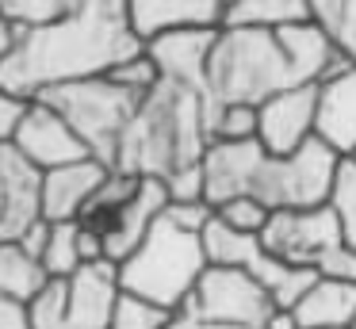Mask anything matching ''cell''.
Returning <instances> with one entry per match:
<instances>
[{"instance_id": "obj_16", "label": "cell", "mask_w": 356, "mask_h": 329, "mask_svg": "<svg viewBox=\"0 0 356 329\" xmlns=\"http://www.w3.org/2000/svg\"><path fill=\"white\" fill-rule=\"evenodd\" d=\"M234 0H131V19L142 38L180 27H226Z\"/></svg>"}, {"instance_id": "obj_36", "label": "cell", "mask_w": 356, "mask_h": 329, "mask_svg": "<svg viewBox=\"0 0 356 329\" xmlns=\"http://www.w3.org/2000/svg\"><path fill=\"white\" fill-rule=\"evenodd\" d=\"M264 329H302V326H299V318H295V310H276L264 321Z\"/></svg>"}, {"instance_id": "obj_19", "label": "cell", "mask_w": 356, "mask_h": 329, "mask_svg": "<svg viewBox=\"0 0 356 329\" xmlns=\"http://www.w3.org/2000/svg\"><path fill=\"white\" fill-rule=\"evenodd\" d=\"M47 283H50V272L42 268L39 257H31L19 241L0 245V298L31 306Z\"/></svg>"}, {"instance_id": "obj_5", "label": "cell", "mask_w": 356, "mask_h": 329, "mask_svg": "<svg viewBox=\"0 0 356 329\" xmlns=\"http://www.w3.org/2000/svg\"><path fill=\"white\" fill-rule=\"evenodd\" d=\"M35 99H47L54 111H62L65 122L88 145V153L96 161H104L108 168H115L123 134H127V127H131L134 111L142 104L138 92L115 84L108 73L85 77V81H70V84H54V88H47Z\"/></svg>"}, {"instance_id": "obj_20", "label": "cell", "mask_w": 356, "mask_h": 329, "mask_svg": "<svg viewBox=\"0 0 356 329\" xmlns=\"http://www.w3.org/2000/svg\"><path fill=\"white\" fill-rule=\"evenodd\" d=\"M310 0H234L226 27H291V23H310Z\"/></svg>"}, {"instance_id": "obj_7", "label": "cell", "mask_w": 356, "mask_h": 329, "mask_svg": "<svg viewBox=\"0 0 356 329\" xmlns=\"http://www.w3.org/2000/svg\"><path fill=\"white\" fill-rule=\"evenodd\" d=\"M203 245H207L211 264H226V268L249 272L272 295V303H276L280 310H295L299 298L318 283V268L287 264V260L272 257L268 245L261 241V234H241V230L222 226L218 218L203 230Z\"/></svg>"}, {"instance_id": "obj_28", "label": "cell", "mask_w": 356, "mask_h": 329, "mask_svg": "<svg viewBox=\"0 0 356 329\" xmlns=\"http://www.w3.org/2000/svg\"><path fill=\"white\" fill-rule=\"evenodd\" d=\"M211 138H222V142L257 138V104H222L215 115V127H211Z\"/></svg>"}, {"instance_id": "obj_9", "label": "cell", "mask_w": 356, "mask_h": 329, "mask_svg": "<svg viewBox=\"0 0 356 329\" xmlns=\"http://www.w3.org/2000/svg\"><path fill=\"white\" fill-rule=\"evenodd\" d=\"M261 241L272 257L287 260L295 268H318L337 245H345V230L333 211V203L322 207H287L272 211L268 226L261 230Z\"/></svg>"}, {"instance_id": "obj_17", "label": "cell", "mask_w": 356, "mask_h": 329, "mask_svg": "<svg viewBox=\"0 0 356 329\" xmlns=\"http://www.w3.org/2000/svg\"><path fill=\"white\" fill-rule=\"evenodd\" d=\"M318 138L330 142L341 157L356 150V61L318 84Z\"/></svg>"}, {"instance_id": "obj_21", "label": "cell", "mask_w": 356, "mask_h": 329, "mask_svg": "<svg viewBox=\"0 0 356 329\" xmlns=\"http://www.w3.org/2000/svg\"><path fill=\"white\" fill-rule=\"evenodd\" d=\"M138 184H142V176L123 172V168H111V172L104 176V184L96 188V195L88 199L85 214H81L77 222H81V226H88V230H96V234H104V230L119 218V211L134 199Z\"/></svg>"}, {"instance_id": "obj_22", "label": "cell", "mask_w": 356, "mask_h": 329, "mask_svg": "<svg viewBox=\"0 0 356 329\" xmlns=\"http://www.w3.org/2000/svg\"><path fill=\"white\" fill-rule=\"evenodd\" d=\"M42 268L50 272V280H70L85 268L81 260V222H50V237L42 245Z\"/></svg>"}, {"instance_id": "obj_2", "label": "cell", "mask_w": 356, "mask_h": 329, "mask_svg": "<svg viewBox=\"0 0 356 329\" xmlns=\"http://www.w3.org/2000/svg\"><path fill=\"white\" fill-rule=\"evenodd\" d=\"M353 65L333 38L310 23L291 27H222L207 61V96L215 115L222 104H257L299 84H322Z\"/></svg>"}, {"instance_id": "obj_6", "label": "cell", "mask_w": 356, "mask_h": 329, "mask_svg": "<svg viewBox=\"0 0 356 329\" xmlns=\"http://www.w3.org/2000/svg\"><path fill=\"white\" fill-rule=\"evenodd\" d=\"M119 295V264L100 260L70 280H50L27 314L35 329H111Z\"/></svg>"}, {"instance_id": "obj_33", "label": "cell", "mask_w": 356, "mask_h": 329, "mask_svg": "<svg viewBox=\"0 0 356 329\" xmlns=\"http://www.w3.org/2000/svg\"><path fill=\"white\" fill-rule=\"evenodd\" d=\"M0 329H35V326H31V314H27V306L0 298Z\"/></svg>"}, {"instance_id": "obj_14", "label": "cell", "mask_w": 356, "mask_h": 329, "mask_svg": "<svg viewBox=\"0 0 356 329\" xmlns=\"http://www.w3.org/2000/svg\"><path fill=\"white\" fill-rule=\"evenodd\" d=\"M111 168L96 157H81L42 172V218L47 222H73L85 214L88 199L104 184Z\"/></svg>"}, {"instance_id": "obj_1", "label": "cell", "mask_w": 356, "mask_h": 329, "mask_svg": "<svg viewBox=\"0 0 356 329\" xmlns=\"http://www.w3.org/2000/svg\"><path fill=\"white\" fill-rule=\"evenodd\" d=\"M142 50L146 38L131 19V0H77L58 19L16 31L0 58V84L35 99L54 84L104 77Z\"/></svg>"}, {"instance_id": "obj_10", "label": "cell", "mask_w": 356, "mask_h": 329, "mask_svg": "<svg viewBox=\"0 0 356 329\" xmlns=\"http://www.w3.org/2000/svg\"><path fill=\"white\" fill-rule=\"evenodd\" d=\"M318 134V84H299L257 107V142L276 157L302 150Z\"/></svg>"}, {"instance_id": "obj_29", "label": "cell", "mask_w": 356, "mask_h": 329, "mask_svg": "<svg viewBox=\"0 0 356 329\" xmlns=\"http://www.w3.org/2000/svg\"><path fill=\"white\" fill-rule=\"evenodd\" d=\"M108 77L115 84H123V88L138 92V96H146V92H154L157 84H161V69H157V61L149 58V50L134 54V58L119 61L115 69H108Z\"/></svg>"}, {"instance_id": "obj_37", "label": "cell", "mask_w": 356, "mask_h": 329, "mask_svg": "<svg viewBox=\"0 0 356 329\" xmlns=\"http://www.w3.org/2000/svg\"><path fill=\"white\" fill-rule=\"evenodd\" d=\"M12 38H16V27H12L4 15H0V58L8 54V46H12Z\"/></svg>"}, {"instance_id": "obj_32", "label": "cell", "mask_w": 356, "mask_h": 329, "mask_svg": "<svg viewBox=\"0 0 356 329\" xmlns=\"http://www.w3.org/2000/svg\"><path fill=\"white\" fill-rule=\"evenodd\" d=\"M24 111H27V99L16 96V92H8L4 84H0V145L12 142V134H16Z\"/></svg>"}, {"instance_id": "obj_18", "label": "cell", "mask_w": 356, "mask_h": 329, "mask_svg": "<svg viewBox=\"0 0 356 329\" xmlns=\"http://www.w3.org/2000/svg\"><path fill=\"white\" fill-rule=\"evenodd\" d=\"M295 318L302 329H330V326H353L356 318V283L318 275V283L299 298Z\"/></svg>"}, {"instance_id": "obj_24", "label": "cell", "mask_w": 356, "mask_h": 329, "mask_svg": "<svg viewBox=\"0 0 356 329\" xmlns=\"http://www.w3.org/2000/svg\"><path fill=\"white\" fill-rule=\"evenodd\" d=\"M215 218L230 230H241V234H261L272 218V207H264L257 195H234L215 207Z\"/></svg>"}, {"instance_id": "obj_31", "label": "cell", "mask_w": 356, "mask_h": 329, "mask_svg": "<svg viewBox=\"0 0 356 329\" xmlns=\"http://www.w3.org/2000/svg\"><path fill=\"white\" fill-rule=\"evenodd\" d=\"M318 275H330V280H345V283H356V249L353 245H337L330 257L318 264Z\"/></svg>"}, {"instance_id": "obj_27", "label": "cell", "mask_w": 356, "mask_h": 329, "mask_svg": "<svg viewBox=\"0 0 356 329\" xmlns=\"http://www.w3.org/2000/svg\"><path fill=\"white\" fill-rule=\"evenodd\" d=\"M333 211L341 218V230H345V241L356 249V161H341L337 168V184H333V195H330Z\"/></svg>"}, {"instance_id": "obj_12", "label": "cell", "mask_w": 356, "mask_h": 329, "mask_svg": "<svg viewBox=\"0 0 356 329\" xmlns=\"http://www.w3.org/2000/svg\"><path fill=\"white\" fill-rule=\"evenodd\" d=\"M42 218V168L12 142L0 145V245L19 241Z\"/></svg>"}, {"instance_id": "obj_30", "label": "cell", "mask_w": 356, "mask_h": 329, "mask_svg": "<svg viewBox=\"0 0 356 329\" xmlns=\"http://www.w3.org/2000/svg\"><path fill=\"white\" fill-rule=\"evenodd\" d=\"M165 218H172L177 226L192 230V234H203L215 222V203L211 199H169Z\"/></svg>"}, {"instance_id": "obj_39", "label": "cell", "mask_w": 356, "mask_h": 329, "mask_svg": "<svg viewBox=\"0 0 356 329\" xmlns=\"http://www.w3.org/2000/svg\"><path fill=\"white\" fill-rule=\"evenodd\" d=\"M330 329H348V326H330Z\"/></svg>"}, {"instance_id": "obj_34", "label": "cell", "mask_w": 356, "mask_h": 329, "mask_svg": "<svg viewBox=\"0 0 356 329\" xmlns=\"http://www.w3.org/2000/svg\"><path fill=\"white\" fill-rule=\"evenodd\" d=\"M47 237H50V222H47V218H39L24 237H19V245H24V249L31 252V257H42V245H47Z\"/></svg>"}, {"instance_id": "obj_26", "label": "cell", "mask_w": 356, "mask_h": 329, "mask_svg": "<svg viewBox=\"0 0 356 329\" xmlns=\"http://www.w3.org/2000/svg\"><path fill=\"white\" fill-rule=\"evenodd\" d=\"M70 0H0V15L12 23L16 31L39 27V23L58 19L62 12H70Z\"/></svg>"}, {"instance_id": "obj_13", "label": "cell", "mask_w": 356, "mask_h": 329, "mask_svg": "<svg viewBox=\"0 0 356 329\" xmlns=\"http://www.w3.org/2000/svg\"><path fill=\"white\" fill-rule=\"evenodd\" d=\"M222 31V27H218ZM215 27H180V31H165V35L146 38L149 58L157 61L161 77H172V81H184L192 88H200L207 96V61L211 50H215ZM211 99V96H207ZM215 107V104H211ZM215 127V122H211Z\"/></svg>"}, {"instance_id": "obj_23", "label": "cell", "mask_w": 356, "mask_h": 329, "mask_svg": "<svg viewBox=\"0 0 356 329\" xmlns=\"http://www.w3.org/2000/svg\"><path fill=\"white\" fill-rule=\"evenodd\" d=\"M310 12L333 46L356 61V0H310Z\"/></svg>"}, {"instance_id": "obj_25", "label": "cell", "mask_w": 356, "mask_h": 329, "mask_svg": "<svg viewBox=\"0 0 356 329\" xmlns=\"http://www.w3.org/2000/svg\"><path fill=\"white\" fill-rule=\"evenodd\" d=\"M169 326H172V310L154 306L146 298H134V295H119L111 329H169Z\"/></svg>"}, {"instance_id": "obj_38", "label": "cell", "mask_w": 356, "mask_h": 329, "mask_svg": "<svg viewBox=\"0 0 356 329\" xmlns=\"http://www.w3.org/2000/svg\"><path fill=\"white\" fill-rule=\"evenodd\" d=\"M348 161H356V150H353V153H348Z\"/></svg>"}, {"instance_id": "obj_35", "label": "cell", "mask_w": 356, "mask_h": 329, "mask_svg": "<svg viewBox=\"0 0 356 329\" xmlns=\"http://www.w3.org/2000/svg\"><path fill=\"white\" fill-rule=\"evenodd\" d=\"M169 329H249V326H226V321H203V318H192V314H172V326Z\"/></svg>"}, {"instance_id": "obj_11", "label": "cell", "mask_w": 356, "mask_h": 329, "mask_svg": "<svg viewBox=\"0 0 356 329\" xmlns=\"http://www.w3.org/2000/svg\"><path fill=\"white\" fill-rule=\"evenodd\" d=\"M12 145L42 172L81 157H92L88 145L81 142V134L65 122V115L54 111L47 99H27V111L19 119L16 134H12Z\"/></svg>"}, {"instance_id": "obj_4", "label": "cell", "mask_w": 356, "mask_h": 329, "mask_svg": "<svg viewBox=\"0 0 356 329\" xmlns=\"http://www.w3.org/2000/svg\"><path fill=\"white\" fill-rule=\"evenodd\" d=\"M207 264L203 234H192L161 214L138 249L119 264V291L180 314Z\"/></svg>"}, {"instance_id": "obj_15", "label": "cell", "mask_w": 356, "mask_h": 329, "mask_svg": "<svg viewBox=\"0 0 356 329\" xmlns=\"http://www.w3.org/2000/svg\"><path fill=\"white\" fill-rule=\"evenodd\" d=\"M169 188H165V180H154V176H142L138 191H134V199L119 211V218L111 222L108 230H104V252H108L111 264H123L127 257H131L134 249L142 245V237L154 230V222L165 214V207H169Z\"/></svg>"}, {"instance_id": "obj_8", "label": "cell", "mask_w": 356, "mask_h": 329, "mask_svg": "<svg viewBox=\"0 0 356 329\" xmlns=\"http://www.w3.org/2000/svg\"><path fill=\"white\" fill-rule=\"evenodd\" d=\"M280 306L272 303V295L241 268L226 264H207V272L200 275L195 291L188 295L184 314L203 321H226V326H249L264 329V321L276 314Z\"/></svg>"}, {"instance_id": "obj_40", "label": "cell", "mask_w": 356, "mask_h": 329, "mask_svg": "<svg viewBox=\"0 0 356 329\" xmlns=\"http://www.w3.org/2000/svg\"><path fill=\"white\" fill-rule=\"evenodd\" d=\"M348 329H356V318H353V326H348Z\"/></svg>"}, {"instance_id": "obj_3", "label": "cell", "mask_w": 356, "mask_h": 329, "mask_svg": "<svg viewBox=\"0 0 356 329\" xmlns=\"http://www.w3.org/2000/svg\"><path fill=\"white\" fill-rule=\"evenodd\" d=\"M211 122H215V107L200 88L161 77V84L142 96L119 145L115 168L169 184L172 176L203 165L207 145L215 142Z\"/></svg>"}]
</instances>
